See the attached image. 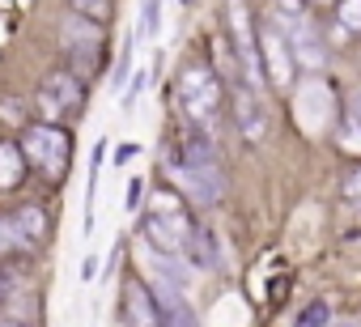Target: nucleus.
<instances>
[{
  "label": "nucleus",
  "mask_w": 361,
  "mask_h": 327,
  "mask_svg": "<svg viewBox=\"0 0 361 327\" xmlns=\"http://www.w3.org/2000/svg\"><path fill=\"white\" fill-rule=\"evenodd\" d=\"M161 26V0H140V30L136 39H153Z\"/></svg>",
  "instance_id": "a211bd4d"
},
{
  "label": "nucleus",
  "mask_w": 361,
  "mask_h": 327,
  "mask_svg": "<svg viewBox=\"0 0 361 327\" xmlns=\"http://www.w3.org/2000/svg\"><path fill=\"white\" fill-rule=\"evenodd\" d=\"M166 175H170V183L174 187H183V196H192L196 204H217L221 196H226V179H221V166H170L166 161Z\"/></svg>",
  "instance_id": "9d476101"
},
{
  "label": "nucleus",
  "mask_w": 361,
  "mask_h": 327,
  "mask_svg": "<svg viewBox=\"0 0 361 327\" xmlns=\"http://www.w3.org/2000/svg\"><path fill=\"white\" fill-rule=\"evenodd\" d=\"M140 204H145V183H140V179H132V183H128V200H123V209H128V213H136Z\"/></svg>",
  "instance_id": "393cba45"
},
{
  "label": "nucleus",
  "mask_w": 361,
  "mask_h": 327,
  "mask_svg": "<svg viewBox=\"0 0 361 327\" xmlns=\"http://www.w3.org/2000/svg\"><path fill=\"white\" fill-rule=\"evenodd\" d=\"M298 323H302V327H310V323H331V310H327V302H310V306L298 314Z\"/></svg>",
  "instance_id": "4be33fe9"
},
{
  "label": "nucleus",
  "mask_w": 361,
  "mask_h": 327,
  "mask_svg": "<svg viewBox=\"0 0 361 327\" xmlns=\"http://www.w3.org/2000/svg\"><path fill=\"white\" fill-rule=\"evenodd\" d=\"M22 153L26 161H35V171L43 179H64L68 157H73V136L56 123H30L22 132Z\"/></svg>",
  "instance_id": "f03ea898"
},
{
  "label": "nucleus",
  "mask_w": 361,
  "mask_h": 327,
  "mask_svg": "<svg viewBox=\"0 0 361 327\" xmlns=\"http://www.w3.org/2000/svg\"><path fill=\"white\" fill-rule=\"evenodd\" d=\"M157 314H161V323H166V327H192V323H196V310L188 306V297H174V302H166Z\"/></svg>",
  "instance_id": "f3484780"
},
{
  "label": "nucleus",
  "mask_w": 361,
  "mask_h": 327,
  "mask_svg": "<svg viewBox=\"0 0 361 327\" xmlns=\"http://www.w3.org/2000/svg\"><path fill=\"white\" fill-rule=\"evenodd\" d=\"M136 157V144H119L115 149V166H123V161H132Z\"/></svg>",
  "instance_id": "c85d7f7f"
},
{
  "label": "nucleus",
  "mask_w": 361,
  "mask_h": 327,
  "mask_svg": "<svg viewBox=\"0 0 361 327\" xmlns=\"http://www.w3.org/2000/svg\"><path fill=\"white\" fill-rule=\"evenodd\" d=\"M102 39H106V26H102V22H94V18L68 9V18H64V26H60V43H64V51H68V60H73V73H77L81 81H85L90 73H98Z\"/></svg>",
  "instance_id": "20e7f679"
},
{
  "label": "nucleus",
  "mask_w": 361,
  "mask_h": 327,
  "mask_svg": "<svg viewBox=\"0 0 361 327\" xmlns=\"http://www.w3.org/2000/svg\"><path fill=\"white\" fill-rule=\"evenodd\" d=\"M13 221H18V230H22V238H26V247H39L43 238H47V209H39V204H22L18 213H13Z\"/></svg>",
  "instance_id": "2eb2a0df"
},
{
  "label": "nucleus",
  "mask_w": 361,
  "mask_h": 327,
  "mask_svg": "<svg viewBox=\"0 0 361 327\" xmlns=\"http://www.w3.org/2000/svg\"><path fill=\"white\" fill-rule=\"evenodd\" d=\"M22 144H9L0 140V192H13L22 179H26V161H22Z\"/></svg>",
  "instance_id": "4468645a"
},
{
  "label": "nucleus",
  "mask_w": 361,
  "mask_h": 327,
  "mask_svg": "<svg viewBox=\"0 0 361 327\" xmlns=\"http://www.w3.org/2000/svg\"><path fill=\"white\" fill-rule=\"evenodd\" d=\"M234 128H238V136L243 140H251V144H259L264 136H268V128H272V111H268V94L264 90H255L251 81H243V77H234Z\"/></svg>",
  "instance_id": "39448f33"
},
{
  "label": "nucleus",
  "mask_w": 361,
  "mask_h": 327,
  "mask_svg": "<svg viewBox=\"0 0 361 327\" xmlns=\"http://www.w3.org/2000/svg\"><path fill=\"white\" fill-rule=\"evenodd\" d=\"M123 323H140V327L161 323V314H157V297H153L149 285L136 280V276L123 285Z\"/></svg>",
  "instance_id": "9b49d317"
},
{
  "label": "nucleus",
  "mask_w": 361,
  "mask_h": 327,
  "mask_svg": "<svg viewBox=\"0 0 361 327\" xmlns=\"http://www.w3.org/2000/svg\"><path fill=\"white\" fill-rule=\"evenodd\" d=\"M344 192H348V196H353V200L361 204V166H357V171H353V175L344 179Z\"/></svg>",
  "instance_id": "a878e982"
},
{
  "label": "nucleus",
  "mask_w": 361,
  "mask_h": 327,
  "mask_svg": "<svg viewBox=\"0 0 361 327\" xmlns=\"http://www.w3.org/2000/svg\"><path fill=\"white\" fill-rule=\"evenodd\" d=\"M336 18H340L344 30L361 35V0H336Z\"/></svg>",
  "instance_id": "aec40b11"
},
{
  "label": "nucleus",
  "mask_w": 361,
  "mask_h": 327,
  "mask_svg": "<svg viewBox=\"0 0 361 327\" xmlns=\"http://www.w3.org/2000/svg\"><path fill=\"white\" fill-rule=\"evenodd\" d=\"M178 166H217V144L209 136V128H188L178 140Z\"/></svg>",
  "instance_id": "f8f14e48"
},
{
  "label": "nucleus",
  "mask_w": 361,
  "mask_h": 327,
  "mask_svg": "<svg viewBox=\"0 0 361 327\" xmlns=\"http://www.w3.org/2000/svg\"><path fill=\"white\" fill-rule=\"evenodd\" d=\"M188 255L196 259V268H209V272H221V268H226V255H221V242H217L213 230L192 226V234H188Z\"/></svg>",
  "instance_id": "ddd939ff"
},
{
  "label": "nucleus",
  "mask_w": 361,
  "mask_h": 327,
  "mask_svg": "<svg viewBox=\"0 0 361 327\" xmlns=\"http://www.w3.org/2000/svg\"><path fill=\"white\" fill-rule=\"evenodd\" d=\"M98 276V255H85V264H81V280H94Z\"/></svg>",
  "instance_id": "cd10ccee"
},
{
  "label": "nucleus",
  "mask_w": 361,
  "mask_h": 327,
  "mask_svg": "<svg viewBox=\"0 0 361 327\" xmlns=\"http://www.w3.org/2000/svg\"><path fill=\"white\" fill-rule=\"evenodd\" d=\"M306 0H276V13H302Z\"/></svg>",
  "instance_id": "bb28decb"
},
{
  "label": "nucleus",
  "mask_w": 361,
  "mask_h": 327,
  "mask_svg": "<svg viewBox=\"0 0 361 327\" xmlns=\"http://www.w3.org/2000/svg\"><path fill=\"white\" fill-rule=\"evenodd\" d=\"M226 18H230V43H234V77L251 81L255 90H268V73H264V56H259V35L251 26L247 5H243V0H230Z\"/></svg>",
  "instance_id": "7ed1b4c3"
},
{
  "label": "nucleus",
  "mask_w": 361,
  "mask_h": 327,
  "mask_svg": "<svg viewBox=\"0 0 361 327\" xmlns=\"http://www.w3.org/2000/svg\"><path fill=\"white\" fill-rule=\"evenodd\" d=\"M145 85H149V73H145V68H136V77L128 81V94H123V106H132V102L145 94Z\"/></svg>",
  "instance_id": "5701e85b"
},
{
  "label": "nucleus",
  "mask_w": 361,
  "mask_h": 327,
  "mask_svg": "<svg viewBox=\"0 0 361 327\" xmlns=\"http://www.w3.org/2000/svg\"><path fill=\"white\" fill-rule=\"evenodd\" d=\"M140 234L149 247L157 251H174V255H183L188 251V234H192V221L183 209H149L145 221H140Z\"/></svg>",
  "instance_id": "6e6552de"
},
{
  "label": "nucleus",
  "mask_w": 361,
  "mask_h": 327,
  "mask_svg": "<svg viewBox=\"0 0 361 327\" xmlns=\"http://www.w3.org/2000/svg\"><path fill=\"white\" fill-rule=\"evenodd\" d=\"M348 119L361 123V90H353V98H348Z\"/></svg>",
  "instance_id": "c756f323"
},
{
  "label": "nucleus",
  "mask_w": 361,
  "mask_h": 327,
  "mask_svg": "<svg viewBox=\"0 0 361 327\" xmlns=\"http://www.w3.org/2000/svg\"><path fill=\"white\" fill-rule=\"evenodd\" d=\"M340 144H344V149H361V123H357V119H348V123L340 128Z\"/></svg>",
  "instance_id": "b1692460"
},
{
  "label": "nucleus",
  "mask_w": 361,
  "mask_h": 327,
  "mask_svg": "<svg viewBox=\"0 0 361 327\" xmlns=\"http://www.w3.org/2000/svg\"><path fill=\"white\" fill-rule=\"evenodd\" d=\"M68 9L73 13H85V18H94V22H111V13H115V5L111 0H68Z\"/></svg>",
  "instance_id": "6ab92c4d"
},
{
  "label": "nucleus",
  "mask_w": 361,
  "mask_h": 327,
  "mask_svg": "<svg viewBox=\"0 0 361 327\" xmlns=\"http://www.w3.org/2000/svg\"><path fill=\"white\" fill-rule=\"evenodd\" d=\"M276 13V9H272ZM276 22H281V30H285V39H289V51H293V60L302 64V68H310V73H319L323 64H327V47H323V39H319V30L302 18V13H276Z\"/></svg>",
  "instance_id": "1a4fd4ad"
},
{
  "label": "nucleus",
  "mask_w": 361,
  "mask_h": 327,
  "mask_svg": "<svg viewBox=\"0 0 361 327\" xmlns=\"http://www.w3.org/2000/svg\"><path fill=\"white\" fill-rule=\"evenodd\" d=\"M178 5H192V0H178Z\"/></svg>",
  "instance_id": "7c9ffc66"
},
{
  "label": "nucleus",
  "mask_w": 361,
  "mask_h": 327,
  "mask_svg": "<svg viewBox=\"0 0 361 327\" xmlns=\"http://www.w3.org/2000/svg\"><path fill=\"white\" fill-rule=\"evenodd\" d=\"M35 102H39V111L56 123V119H64V115L81 111V102H85V81H81L73 68H60V73L43 77V85H39Z\"/></svg>",
  "instance_id": "0eeeda50"
},
{
  "label": "nucleus",
  "mask_w": 361,
  "mask_h": 327,
  "mask_svg": "<svg viewBox=\"0 0 361 327\" xmlns=\"http://www.w3.org/2000/svg\"><path fill=\"white\" fill-rule=\"evenodd\" d=\"M259 56H264L268 85H272V90H289V85H293V68H298V60H293V51H289V39H285L276 13H268L264 26H259Z\"/></svg>",
  "instance_id": "423d86ee"
},
{
  "label": "nucleus",
  "mask_w": 361,
  "mask_h": 327,
  "mask_svg": "<svg viewBox=\"0 0 361 327\" xmlns=\"http://www.w3.org/2000/svg\"><path fill=\"white\" fill-rule=\"evenodd\" d=\"M132 51H136V35H128L123 39V51H119V64H115V85H123V77H128V68H132Z\"/></svg>",
  "instance_id": "412c9836"
},
{
  "label": "nucleus",
  "mask_w": 361,
  "mask_h": 327,
  "mask_svg": "<svg viewBox=\"0 0 361 327\" xmlns=\"http://www.w3.org/2000/svg\"><path fill=\"white\" fill-rule=\"evenodd\" d=\"M18 251H30V247H26V238H22V230H18L13 213H0V259H5V255H18Z\"/></svg>",
  "instance_id": "dca6fc26"
},
{
  "label": "nucleus",
  "mask_w": 361,
  "mask_h": 327,
  "mask_svg": "<svg viewBox=\"0 0 361 327\" xmlns=\"http://www.w3.org/2000/svg\"><path fill=\"white\" fill-rule=\"evenodd\" d=\"M174 102H178V111L188 115V123L213 128L217 111H221V81H217V73L204 60L183 64V68H178V81H174Z\"/></svg>",
  "instance_id": "f257e3e1"
}]
</instances>
